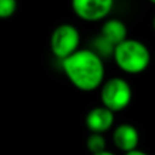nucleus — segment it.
<instances>
[{
    "label": "nucleus",
    "mask_w": 155,
    "mask_h": 155,
    "mask_svg": "<svg viewBox=\"0 0 155 155\" xmlns=\"http://www.w3.org/2000/svg\"><path fill=\"white\" fill-rule=\"evenodd\" d=\"M113 8L112 0H75L72 3L74 12L83 21L94 22L106 18Z\"/></svg>",
    "instance_id": "5"
},
{
    "label": "nucleus",
    "mask_w": 155,
    "mask_h": 155,
    "mask_svg": "<svg viewBox=\"0 0 155 155\" xmlns=\"http://www.w3.org/2000/svg\"><path fill=\"white\" fill-rule=\"evenodd\" d=\"M153 4H155V0H153Z\"/></svg>",
    "instance_id": "15"
},
{
    "label": "nucleus",
    "mask_w": 155,
    "mask_h": 155,
    "mask_svg": "<svg viewBox=\"0 0 155 155\" xmlns=\"http://www.w3.org/2000/svg\"><path fill=\"white\" fill-rule=\"evenodd\" d=\"M61 67L68 80L78 90L93 91L104 83V60L91 49H78L63 60Z\"/></svg>",
    "instance_id": "1"
},
{
    "label": "nucleus",
    "mask_w": 155,
    "mask_h": 155,
    "mask_svg": "<svg viewBox=\"0 0 155 155\" xmlns=\"http://www.w3.org/2000/svg\"><path fill=\"white\" fill-rule=\"evenodd\" d=\"M153 26H154V30H155V16H154V21H153Z\"/></svg>",
    "instance_id": "14"
},
{
    "label": "nucleus",
    "mask_w": 155,
    "mask_h": 155,
    "mask_svg": "<svg viewBox=\"0 0 155 155\" xmlns=\"http://www.w3.org/2000/svg\"><path fill=\"white\" fill-rule=\"evenodd\" d=\"M114 146L123 153H129L137 148L139 144V131L131 124H121L116 127L113 132Z\"/></svg>",
    "instance_id": "7"
},
{
    "label": "nucleus",
    "mask_w": 155,
    "mask_h": 155,
    "mask_svg": "<svg viewBox=\"0 0 155 155\" xmlns=\"http://www.w3.org/2000/svg\"><path fill=\"white\" fill-rule=\"evenodd\" d=\"M127 35H128V29L120 19H109L101 27V37L112 46H117L118 44L125 41Z\"/></svg>",
    "instance_id": "8"
},
{
    "label": "nucleus",
    "mask_w": 155,
    "mask_h": 155,
    "mask_svg": "<svg viewBox=\"0 0 155 155\" xmlns=\"http://www.w3.org/2000/svg\"><path fill=\"white\" fill-rule=\"evenodd\" d=\"M94 49H91V51L94 52V53H97L99 57H109V56H113V51H114V46H112L109 42H106V41L104 40V38L99 35V37H97L95 40H94V44H93Z\"/></svg>",
    "instance_id": "10"
},
{
    "label": "nucleus",
    "mask_w": 155,
    "mask_h": 155,
    "mask_svg": "<svg viewBox=\"0 0 155 155\" xmlns=\"http://www.w3.org/2000/svg\"><path fill=\"white\" fill-rule=\"evenodd\" d=\"M80 34L78 29L72 25H60L53 30L51 37V51L57 59L63 61L75 53L79 48Z\"/></svg>",
    "instance_id": "4"
},
{
    "label": "nucleus",
    "mask_w": 155,
    "mask_h": 155,
    "mask_svg": "<svg viewBox=\"0 0 155 155\" xmlns=\"http://www.w3.org/2000/svg\"><path fill=\"white\" fill-rule=\"evenodd\" d=\"M94 155H114L113 153H110V151H102V153H99V154H94Z\"/></svg>",
    "instance_id": "13"
},
{
    "label": "nucleus",
    "mask_w": 155,
    "mask_h": 155,
    "mask_svg": "<svg viewBox=\"0 0 155 155\" xmlns=\"http://www.w3.org/2000/svg\"><path fill=\"white\" fill-rule=\"evenodd\" d=\"M16 8H18V4L14 0H0V19L12 16Z\"/></svg>",
    "instance_id": "11"
},
{
    "label": "nucleus",
    "mask_w": 155,
    "mask_h": 155,
    "mask_svg": "<svg viewBox=\"0 0 155 155\" xmlns=\"http://www.w3.org/2000/svg\"><path fill=\"white\" fill-rule=\"evenodd\" d=\"M116 64L121 71L127 74H140L150 65V49L139 40L127 38L113 51Z\"/></svg>",
    "instance_id": "2"
},
{
    "label": "nucleus",
    "mask_w": 155,
    "mask_h": 155,
    "mask_svg": "<svg viewBox=\"0 0 155 155\" xmlns=\"http://www.w3.org/2000/svg\"><path fill=\"white\" fill-rule=\"evenodd\" d=\"M132 99V88L129 83L123 78H112L101 86L102 106L112 113L124 110Z\"/></svg>",
    "instance_id": "3"
},
{
    "label": "nucleus",
    "mask_w": 155,
    "mask_h": 155,
    "mask_svg": "<svg viewBox=\"0 0 155 155\" xmlns=\"http://www.w3.org/2000/svg\"><path fill=\"white\" fill-rule=\"evenodd\" d=\"M124 155H148L147 153H144V151H142V150H134V151H129V153H125Z\"/></svg>",
    "instance_id": "12"
},
{
    "label": "nucleus",
    "mask_w": 155,
    "mask_h": 155,
    "mask_svg": "<svg viewBox=\"0 0 155 155\" xmlns=\"http://www.w3.org/2000/svg\"><path fill=\"white\" fill-rule=\"evenodd\" d=\"M86 146H87V150L91 153V155L99 154L105 151L106 140H105L104 135L101 134H90V136L87 137V142H86Z\"/></svg>",
    "instance_id": "9"
},
{
    "label": "nucleus",
    "mask_w": 155,
    "mask_h": 155,
    "mask_svg": "<svg viewBox=\"0 0 155 155\" xmlns=\"http://www.w3.org/2000/svg\"><path fill=\"white\" fill-rule=\"evenodd\" d=\"M113 123H114V113L104 106L93 107L86 116V127L91 134L104 135L113 127Z\"/></svg>",
    "instance_id": "6"
}]
</instances>
